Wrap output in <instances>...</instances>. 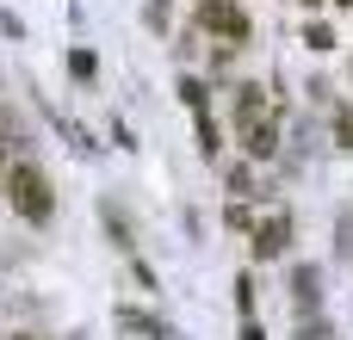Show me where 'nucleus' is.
<instances>
[{
    "mask_svg": "<svg viewBox=\"0 0 353 340\" xmlns=\"http://www.w3.org/2000/svg\"><path fill=\"white\" fill-rule=\"evenodd\" d=\"M292 248V223L285 217H267L261 229H254V260H279Z\"/></svg>",
    "mask_w": 353,
    "mask_h": 340,
    "instance_id": "nucleus-4",
    "label": "nucleus"
},
{
    "mask_svg": "<svg viewBox=\"0 0 353 340\" xmlns=\"http://www.w3.org/2000/svg\"><path fill=\"white\" fill-rule=\"evenodd\" d=\"M143 19H149V31H168V0H149Z\"/></svg>",
    "mask_w": 353,
    "mask_h": 340,
    "instance_id": "nucleus-14",
    "label": "nucleus"
},
{
    "mask_svg": "<svg viewBox=\"0 0 353 340\" xmlns=\"http://www.w3.org/2000/svg\"><path fill=\"white\" fill-rule=\"evenodd\" d=\"M19 142H25V136H19V124H12V118L0 111V180H6V155H12Z\"/></svg>",
    "mask_w": 353,
    "mask_h": 340,
    "instance_id": "nucleus-10",
    "label": "nucleus"
},
{
    "mask_svg": "<svg viewBox=\"0 0 353 340\" xmlns=\"http://www.w3.org/2000/svg\"><path fill=\"white\" fill-rule=\"evenodd\" d=\"M199 149L217 161V149H223V136H217V124H211V111H199Z\"/></svg>",
    "mask_w": 353,
    "mask_h": 340,
    "instance_id": "nucleus-11",
    "label": "nucleus"
},
{
    "mask_svg": "<svg viewBox=\"0 0 353 340\" xmlns=\"http://www.w3.org/2000/svg\"><path fill=\"white\" fill-rule=\"evenodd\" d=\"M261 111H267V87H261V81L236 87V118H242V124H261Z\"/></svg>",
    "mask_w": 353,
    "mask_h": 340,
    "instance_id": "nucleus-7",
    "label": "nucleus"
},
{
    "mask_svg": "<svg viewBox=\"0 0 353 340\" xmlns=\"http://www.w3.org/2000/svg\"><path fill=\"white\" fill-rule=\"evenodd\" d=\"M19 340H37V334H19Z\"/></svg>",
    "mask_w": 353,
    "mask_h": 340,
    "instance_id": "nucleus-16",
    "label": "nucleus"
},
{
    "mask_svg": "<svg viewBox=\"0 0 353 340\" xmlns=\"http://www.w3.org/2000/svg\"><path fill=\"white\" fill-rule=\"evenodd\" d=\"M242 149H248L254 161H267V155L279 149V130H273V118H261V124H242Z\"/></svg>",
    "mask_w": 353,
    "mask_h": 340,
    "instance_id": "nucleus-5",
    "label": "nucleus"
},
{
    "mask_svg": "<svg viewBox=\"0 0 353 340\" xmlns=\"http://www.w3.org/2000/svg\"><path fill=\"white\" fill-rule=\"evenodd\" d=\"M180 93H186V105H192V111H211V87H205L199 74H186V81H180Z\"/></svg>",
    "mask_w": 353,
    "mask_h": 340,
    "instance_id": "nucleus-9",
    "label": "nucleus"
},
{
    "mask_svg": "<svg viewBox=\"0 0 353 340\" xmlns=\"http://www.w3.org/2000/svg\"><path fill=\"white\" fill-rule=\"evenodd\" d=\"M99 223H105V235H112V242H118V248H130V217H124V211H118V204H112V198H105V204H99Z\"/></svg>",
    "mask_w": 353,
    "mask_h": 340,
    "instance_id": "nucleus-8",
    "label": "nucleus"
},
{
    "mask_svg": "<svg viewBox=\"0 0 353 340\" xmlns=\"http://www.w3.org/2000/svg\"><path fill=\"white\" fill-rule=\"evenodd\" d=\"M236 310L254 316V279H236Z\"/></svg>",
    "mask_w": 353,
    "mask_h": 340,
    "instance_id": "nucleus-13",
    "label": "nucleus"
},
{
    "mask_svg": "<svg viewBox=\"0 0 353 340\" xmlns=\"http://www.w3.org/2000/svg\"><path fill=\"white\" fill-rule=\"evenodd\" d=\"M199 25H205V31H223V37H230V50H242V43H248V19H242V6H236V0H199Z\"/></svg>",
    "mask_w": 353,
    "mask_h": 340,
    "instance_id": "nucleus-2",
    "label": "nucleus"
},
{
    "mask_svg": "<svg viewBox=\"0 0 353 340\" xmlns=\"http://www.w3.org/2000/svg\"><path fill=\"white\" fill-rule=\"evenodd\" d=\"M118 328H137V334H149V340H180L168 322H155L149 310H118Z\"/></svg>",
    "mask_w": 353,
    "mask_h": 340,
    "instance_id": "nucleus-6",
    "label": "nucleus"
},
{
    "mask_svg": "<svg viewBox=\"0 0 353 340\" xmlns=\"http://www.w3.org/2000/svg\"><path fill=\"white\" fill-rule=\"evenodd\" d=\"M292 304H298L304 316H310V310H323V273H316L310 260H298V266H292Z\"/></svg>",
    "mask_w": 353,
    "mask_h": 340,
    "instance_id": "nucleus-3",
    "label": "nucleus"
},
{
    "mask_svg": "<svg viewBox=\"0 0 353 340\" xmlns=\"http://www.w3.org/2000/svg\"><path fill=\"white\" fill-rule=\"evenodd\" d=\"M341 6H353V0H341Z\"/></svg>",
    "mask_w": 353,
    "mask_h": 340,
    "instance_id": "nucleus-17",
    "label": "nucleus"
},
{
    "mask_svg": "<svg viewBox=\"0 0 353 340\" xmlns=\"http://www.w3.org/2000/svg\"><path fill=\"white\" fill-rule=\"evenodd\" d=\"M304 43H310V50H335V31H329V25H310Z\"/></svg>",
    "mask_w": 353,
    "mask_h": 340,
    "instance_id": "nucleus-12",
    "label": "nucleus"
},
{
    "mask_svg": "<svg viewBox=\"0 0 353 340\" xmlns=\"http://www.w3.org/2000/svg\"><path fill=\"white\" fill-rule=\"evenodd\" d=\"M6 198H12V211H19L25 223H50V217H56L50 173L31 167V161H12V167H6Z\"/></svg>",
    "mask_w": 353,
    "mask_h": 340,
    "instance_id": "nucleus-1",
    "label": "nucleus"
},
{
    "mask_svg": "<svg viewBox=\"0 0 353 340\" xmlns=\"http://www.w3.org/2000/svg\"><path fill=\"white\" fill-rule=\"evenodd\" d=\"M298 340H335V334H329L323 322H304V328H298Z\"/></svg>",
    "mask_w": 353,
    "mask_h": 340,
    "instance_id": "nucleus-15",
    "label": "nucleus"
}]
</instances>
